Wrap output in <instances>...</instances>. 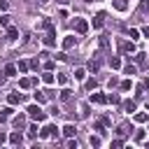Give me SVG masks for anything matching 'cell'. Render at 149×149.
Returning <instances> with one entry per match:
<instances>
[{
  "label": "cell",
  "mask_w": 149,
  "mask_h": 149,
  "mask_svg": "<svg viewBox=\"0 0 149 149\" xmlns=\"http://www.w3.org/2000/svg\"><path fill=\"white\" fill-rule=\"evenodd\" d=\"M105 16H107L105 12H98V14H95V19H93V28H102V23H105Z\"/></svg>",
  "instance_id": "obj_5"
},
{
  "label": "cell",
  "mask_w": 149,
  "mask_h": 149,
  "mask_svg": "<svg viewBox=\"0 0 149 149\" xmlns=\"http://www.w3.org/2000/svg\"><path fill=\"white\" fill-rule=\"evenodd\" d=\"M9 142H12V144H21V142H23L21 133H12V135H9Z\"/></svg>",
  "instance_id": "obj_14"
},
{
  "label": "cell",
  "mask_w": 149,
  "mask_h": 149,
  "mask_svg": "<svg viewBox=\"0 0 149 149\" xmlns=\"http://www.w3.org/2000/svg\"><path fill=\"white\" fill-rule=\"evenodd\" d=\"M74 28H77V33H79V35H84V33L88 30V23H86L84 19H77V21H74Z\"/></svg>",
  "instance_id": "obj_3"
},
{
  "label": "cell",
  "mask_w": 149,
  "mask_h": 149,
  "mask_svg": "<svg viewBox=\"0 0 149 149\" xmlns=\"http://www.w3.org/2000/svg\"><path fill=\"white\" fill-rule=\"evenodd\" d=\"M74 44H77V37H74V35H68V37L63 40V49H72Z\"/></svg>",
  "instance_id": "obj_7"
},
{
  "label": "cell",
  "mask_w": 149,
  "mask_h": 149,
  "mask_svg": "<svg viewBox=\"0 0 149 149\" xmlns=\"http://www.w3.org/2000/svg\"><path fill=\"white\" fill-rule=\"evenodd\" d=\"M114 7H116L119 12H123V9H126V2H123V0H114Z\"/></svg>",
  "instance_id": "obj_26"
},
{
  "label": "cell",
  "mask_w": 149,
  "mask_h": 149,
  "mask_svg": "<svg viewBox=\"0 0 149 149\" xmlns=\"http://www.w3.org/2000/svg\"><path fill=\"white\" fill-rule=\"evenodd\" d=\"M135 61L137 63H144V54H135Z\"/></svg>",
  "instance_id": "obj_36"
},
{
  "label": "cell",
  "mask_w": 149,
  "mask_h": 149,
  "mask_svg": "<svg viewBox=\"0 0 149 149\" xmlns=\"http://www.w3.org/2000/svg\"><path fill=\"white\" fill-rule=\"evenodd\" d=\"M142 35H144V37H149V26H144V28H142Z\"/></svg>",
  "instance_id": "obj_38"
},
{
  "label": "cell",
  "mask_w": 149,
  "mask_h": 149,
  "mask_svg": "<svg viewBox=\"0 0 149 149\" xmlns=\"http://www.w3.org/2000/svg\"><path fill=\"white\" fill-rule=\"evenodd\" d=\"M35 135H37V126H30L28 128V137H35Z\"/></svg>",
  "instance_id": "obj_32"
},
{
  "label": "cell",
  "mask_w": 149,
  "mask_h": 149,
  "mask_svg": "<svg viewBox=\"0 0 149 149\" xmlns=\"http://www.w3.org/2000/svg\"><path fill=\"white\" fill-rule=\"evenodd\" d=\"M12 114H14V109H12V107H2V109H0V121H7Z\"/></svg>",
  "instance_id": "obj_10"
},
{
  "label": "cell",
  "mask_w": 149,
  "mask_h": 149,
  "mask_svg": "<svg viewBox=\"0 0 149 149\" xmlns=\"http://www.w3.org/2000/svg\"><path fill=\"white\" fill-rule=\"evenodd\" d=\"M88 142H91V147H100V137H98V135H91Z\"/></svg>",
  "instance_id": "obj_24"
},
{
  "label": "cell",
  "mask_w": 149,
  "mask_h": 149,
  "mask_svg": "<svg viewBox=\"0 0 149 149\" xmlns=\"http://www.w3.org/2000/svg\"><path fill=\"white\" fill-rule=\"evenodd\" d=\"M16 68H19V72H26V70L30 68V63H26V61H21V63H19Z\"/></svg>",
  "instance_id": "obj_25"
},
{
  "label": "cell",
  "mask_w": 149,
  "mask_h": 149,
  "mask_svg": "<svg viewBox=\"0 0 149 149\" xmlns=\"http://www.w3.org/2000/svg\"><path fill=\"white\" fill-rule=\"evenodd\" d=\"M86 88L93 91V88H95V79H88V81H86Z\"/></svg>",
  "instance_id": "obj_33"
},
{
  "label": "cell",
  "mask_w": 149,
  "mask_h": 149,
  "mask_svg": "<svg viewBox=\"0 0 149 149\" xmlns=\"http://www.w3.org/2000/svg\"><path fill=\"white\" fill-rule=\"evenodd\" d=\"M58 84H68V77L65 74H58Z\"/></svg>",
  "instance_id": "obj_37"
},
{
  "label": "cell",
  "mask_w": 149,
  "mask_h": 149,
  "mask_svg": "<svg viewBox=\"0 0 149 149\" xmlns=\"http://www.w3.org/2000/svg\"><path fill=\"white\" fill-rule=\"evenodd\" d=\"M28 116H30V119H35V121H44V119H47V114L40 109V102L28 107Z\"/></svg>",
  "instance_id": "obj_1"
},
{
  "label": "cell",
  "mask_w": 149,
  "mask_h": 149,
  "mask_svg": "<svg viewBox=\"0 0 149 149\" xmlns=\"http://www.w3.org/2000/svg\"><path fill=\"white\" fill-rule=\"evenodd\" d=\"M123 72H126V74H135V65H130V63H128V65L123 68Z\"/></svg>",
  "instance_id": "obj_28"
},
{
  "label": "cell",
  "mask_w": 149,
  "mask_h": 149,
  "mask_svg": "<svg viewBox=\"0 0 149 149\" xmlns=\"http://www.w3.org/2000/svg\"><path fill=\"white\" fill-rule=\"evenodd\" d=\"M70 93H72V91H68V88H63V91H61V100H70Z\"/></svg>",
  "instance_id": "obj_29"
},
{
  "label": "cell",
  "mask_w": 149,
  "mask_h": 149,
  "mask_svg": "<svg viewBox=\"0 0 149 149\" xmlns=\"http://www.w3.org/2000/svg\"><path fill=\"white\" fill-rule=\"evenodd\" d=\"M74 133H77V128H74L72 123H65V126H63V135H65V137H72Z\"/></svg>",
  "instance_id": "obj_9"
},
{
  "label": "cell",
  "mask_w": 149,
  "mask_h": 149,
  "mask_svg": "<svg viewBox=\"0 0 149 149\" xmlns=\"http://www.w3.org/2000/svg\"><path fill=\"white\" fill-rule=\"evenodd\" d=\"M0 23L2 26H9V16H0Z\"/></svg>",
  "instance_id": "obj_35"
},
{
  "label": "cell",
  "mask_w": 149,
  "mask_h": 149,
  "mask_svg": "<svg viewBox=\"0 0 149 149\" xmlns=\"http://www.w3.org/2000/svg\"><path fill=\"white\" fill-rule=\"evenodd\" d=\"M98 68H100V61H98V58H95V61H91V63H88V70H91V72H95V70H98Z\"/></svg>",
  "instance_id": "obj_22"
},
{
  "label": "cell",
  "mask_w": 149,
  "mask_h": 149,
  "mask_svg": "<svg viewBox=\"0 0 149 149\" xmlns=\"http://www.w3.org/2000/svg\"><path fill=\"white\" fill-rule=\"evenodd\" d=\"M128 88H130V79H123L121 81V91H128Z\"/></svg>",
  "instance_id": "obj_31"
},
{
  "label": "cell",
  "mask_w": 149,
  "mask_h": 149,
  "mask_svg": "<svg viewBox=\"0 0 149 149\" xmlns=\"http://www.w3.org/2000/svg\"><path fill=\"white\" fill-rule=\"evenodd\" d=\"M91 102H95V105H105L107 102V95H102V93H91V98H88Z\"/></svg>",
  "instance_id": "obj_4"
},
{
  "label": "cell",
  "mask_w": 149,
  "mask_h": 149,
  "mask_svg": "<svg viewBox=\"0 0 149 149\" xmlns=\"http://www.w3.org/2000/svg\"><path fill=\"white\" fill-rule=\"evenodd\" d=\"M16 70H19L16 65H7V68H5V74H7V77H14V74H16Z\"/></svg>",
  "instance_id": "obj_16"
},
{
  "label": "cell",
  "mask_w": 149,
  "mask_h": 149,
  "mask_svg": "<svg viewBox=\"0 0 149 149\" xmlns=\"http://www.w3.org/2000/svg\"><path fill=\"white\" fill-rule=\"evenodd\" d=\"M12 126H14V128H23V126H26V116H21V114L14 116V119H12Z\"/></svg>",
  "instance_id": "obj_8"
},
{
  "label": "cell",
  "mask_w": 149,
  "mask_h": 149,
  "mask_svg": "<svg viewBox=\"0 0 149 149\" xmlns=\"http://www.w3.org/2000/svg\"><path fill=\"white\" fill-rule=\"evenodd\" d=\"M123 107H126V112H128V114H133V112H135V102H133V100H126V102H123Z\"/></svg>",
  "instance_id": "obj_20"
},
{
  "label": "cell",
  "mask_w": 149,
  "mask_h": 149,
  "mask_svg": "<svg viewBox=\"0 0 149 149\" xmlns=\"http://www.w3.org/2000/svg\"><path fill=\"white\" fill-rule=\"evenodd\" d=\"M42 81H44V84H54V74H51V70H47V72L42 74Z\"/></svg>",
  "instance_id": "obj_15"
},
{
  "label": "cell",
  "mask_w": 149,
  "mask_h": 149,
  "mask_svg": "<svg viewBox=\"0 0 149 149\" xmlns=\"http://www.w3.org/2000/svg\"><path fill=\"white\" fill-rule=\"evenodd\" d=\"M56 130H58L56 126H51V123H47V126L42 128V133H40V135H42V137H56Z\"/></svg>",
  "instance_id": "obj_2"
},
{
  "label": "cell",
  "mask_w": 149,
  "mask_h": 149,
  "mask_svg": "<svg viewBox=\"0 0 149 149\" xmlns=\"http://www.w3.org/2000/svg\"><path fill=\"white\" fill-rule=\"evenodd\" d=\"M7 35H9V37H12V40H14V37H16V35H19V30H16V28H12V26H9V28H7Z\"/></svg>",
  "instance_id": "obj_27"
},
{
  "label": "cell",
  "mask_w": 149,
  "mask_h": 149,
  "mask_svg": "<svg viewBox=\"0 0 149 149\" xmlns=\"http://www.w3.org/2000/svg\"><path fill=\"white\" fill-rule=\"evenodd\" d=\"M0 9H7V0H0Z\"/></svg>",
  "instance_id": "obj_39"
},
{
  "label": "cell",
  "mask_w": 149,
  "mask_h": 149,
  "mask_svg": "<svg viewBox=\"0 0 149 149\" xmlns=\"http://www.w3.org/2000/svg\"><path fill=\"white\" fill-rule=\"evenodd\" d=\"M35 102H40V105H42V102H47V95H44L42 91H35Z\"/></svg>",
  "instance_id": "obj_18"
},
{
  "label": "cell",
  "mask_w": 149,
  "mask_h": 149,
  "mask_svg": "<svg viewBox=\"0 0 149 149\" xmlns=\"http://www.w3.org/2000/svg\"><path fill=\"white\" fill-rule=\"evenodd\" d=\"M109 65H112V68H121V61H119V56H109Z\"/></svg>",
  "instance_id": "obj_21"
},
{
  "label": "cell",
  "mask_w": 149,
  "mask_h": 149,
  "mask_svg": "<svg viewBox=\"0 0 149 149\" xmlns=\"http://www.w3.org/2000/svg\"><path fill=\"white\" fill-rule=\"evenodd\" d=\"M7 102H9V105H19V102H21V93H9V95H7Z\"/></svg>",
  "instance_id": "obj_11"
},
{
  "label": "cell",
  "mask_w": 149,
  "mask_h": 149,
  "mask_svg": "<svg viewBox=\"0 0 149 149\" xmlns=\"http://www.w3.org/2000/svg\"><path fill=\"white\" fill-rule=\"evenodd\" d=\"M109 47V40L107 37H100V49H107Z\"/></svg>",
  "instance_id": "obj_30"
},
{
  "label": "cell",
  "mask_w": 149,
  "mask_h": 149,
  "mask_svg": "<svg viewBox=\"0 0 149 149\" xmlns=\"http://www.w3.org/2000/svg\"><path fill=\"white\" fill-rule=\"evenodd\" d=\"M44 44H47V47H54V44H56V37H54V28H51V30H49V35L44 37Z\"/></svg>",
  "instance_id": "obj_12"
},
{
  "label": "cell",
  "mask_w": 149,
  "mask_h": 149,
  "mask_svg": "<svg viewBox=\"0 0 149 149\" xmlns=\"http://www.w3.org/2000/svg\"><path fill=\"white\" fill-rule=\"evenodd\" d=\"M135 121H137V123H144V121H147V114H144V112H137V114H135Z\"/></svg>",
  "instance_id": "obj_23"
},
{
  "label": "cell",
  "mask_w": 149,
  "mask_h": 149,
  "mask_svg": "<svg viewBox=\"0 0 149 149\" xmlns=\"http://www.w3.org/2000/svg\"><path fill=\"white\" fill-rule=\"evenodd\" d=\"M119 49L128 54V51H135V44L133 42H126V40H119Z\"/></svg>",
  "instance_id": "obj_6"
},
{
  "label": "cell",
  "mask_w": 149,
  "mask_h": 149,
  "mask_svg": "<svg viewBox=\"0 0 149 149\" xmlns=\"http://www.w3.org/2000/svg\"><path fill=\"white\" fill-rule=\"evenodd\" d=\"M107 102H112V105H119V102H121V98H119L116 93H109V95H107Z\"/></svg>",
  "instance_id": "obj_19"
},
{
  "label": "cell",
  "mask_w": 149,
  "mask_h": 149,
  "mask_svg": "<svg viewBox=\"0 0 149 149\" xmlns=\"http://www.w3.org/2000/svg\"><path fill=\"white\" fill-rule=\"evenodd\" d=\"M84 77H86V70H84V68H77V70H74V79H79V81H81Z\"/></svg>",
  "instance_id": "obj_17"
},
{
  "label": "cell",
  "mask_w": 149,
  "mask_h": 149,
  "mask_svg": "<svg viewBox=\"0 0 149 149\" xmlns=\"http://www.w3.org/2000/svg\"><path fill=\"white\" fill-rule=\"evenodd\" d=\"M135 140L142 142V140H144V130H137V133H135Z\"/></svg>",
  "instance_id": "obj_34"
},
{
  "label": "cell",
  "mask_w": 149,
  "mask_h": 149,
  "mask_svg": "<svg viewBox=\"0 0 149 149\" xmlns=\"http://www.w3.org/2000/svg\"><path fill=\"white\" fill-rule=\"evenodd\" d=\"M40 2H49V0H40Z\"/></svg>",
  "instance_id": "obj_42"
},
{
  "label": "cell",
  "mask_w": 149,
  "mask_h": 149,
  "mask_svg": "<svg viewBox=\"0 0 149 149\" xmlns=\"http://www.w3.org/2000/svg\"><path fill=\"white\" fill-rule=\"evenodd\" d=\"M35 81H37V79H28V77H23V79L19 81V86H21V88H30Z\"/></svg>",
  "instance_id": "obj_13"
},
{
  "label": "cell",
  "mask_w": 149,
  "mask_h": 149,
  "mask_svg": "<svg viewBox=\"0 0 149 149\" xmlns=\"http://www.w3.org/2000/svg\"><path fill=\"white\" fill-rule=\"evenodd\" d=\"M5 140H7V135H5V133H0V144H2Z\"/></svg>",
  "instance_id": "obj_40"
},
{
  "label": "cell",
  "mask_w": 149,
  "mask_h": 149,
  "mask_svg": "<svg viewBox=\"0 0 149 149\" xmlns=\"http://www.w3.org/2000/svg\"><path fill=\"white\" fill-rule=\"evenodd\" d=\"M147 109H149V102H147Z\"/></svg>",
  "instance_id": "obj_43"
},
{
  "label": "cell",
  "mask_w": 149,
  "mask_h": 149,
  "mask_svg": "<svg viewBox=\"0 0 149 149\" xmlns=\"http://www.w3.org/2000/svg\"><path fill=\"white\" fill-rule=\"evenodd\" d=\"M58 2H61V5H65V2H68V0H58Z\"/></svg>",
  "instance_id": "obj_41"
}]
</instances>
